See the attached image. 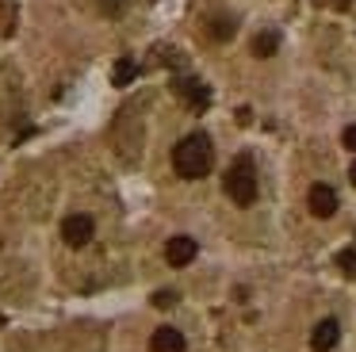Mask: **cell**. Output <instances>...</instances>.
<instances>
[{"label":"cell","instance_id":"7c38bea8","mask_svg":"<svg viewBox=\"0 0 356 352\" xmlns=\"http://www.w3.org/2000/svg\"><path fill=\"white\" fill-rule=\"evenodd\" d=\"M337 268L348 275V280H356V249H341L337 253Z\"/></svg>","mask_w":356,"mask_h":352},{"label":"cell","instance_id":"6da1fadb","mask_svg":"<svg viewBox=\"0 0 356 352\" xmlns=\"http://www.w3.org/2000/svg\"><path fill=\"white\" fill-rule=\"evenodd\" d=\"M172 168H177V176H184V180L207 176L211 173V138L207 134L180 138L177 150H172Z\"/></svg>","mask_w":356,"mask_h":352},{"label":"cell","instance_id":"4fadbf2b","mask_svg":"<svg viewBox=\"0 0 356 352\" xmlns=\"http://www.w3.org/2000/svg\"><path fill=\"white\" fill-rule=\"evenodd\" d=\"M172 303H177V291H157V295H154V306H161V310H165V306H172Z\"/></svg>","mask_w":356,"mask_h":352},{"label":"cell","instance_id":"8992f818","mask_svg":"<svg viewBox=\"0 0 356 352\" xmlns=\"http://www.w3.org/2000/svg\"><path fill=\"white\" fill-rule=\"evenodd\" d=\"M172 88H177V96L188 99V107H195V111H203V107L211 104V88H207L203 81H192V77H184V81H177Z\"/></svg>","mask_w":356,"mask_h":352},{"label":"cell","instance_id":"ba28073f","mask_svg":"<svg viewBox=\"0 0 356 352\" xmlns=\"http://www.w3.org/2000/svg\"><path fill=\"white\" fill-rule=\"evenodd\" d=\"M149 352H184V333L172 329V326L154 329V337H149Z\"/></svg>","mask_w":356,"mask_h":352},{"label":"cell","instance_id":"30bf717a","mask_svg":"<svg viewBox=\"0 0 356 352\" xmlns=\"http://www.w3.org/2000/svg\"><path fill=\"white\" fill-rule=\"evenodd\" d=\"M276 50H280V35H276V31H261V35L253 38V54H257V58H272Z\"/></svg>","mask_w":356,"mask_h":352},{"label":"cell","instance_id":"2e32d148","mask_svg":"<svg viewBox=\"0 0 356 352\" xmlns=\"http://www.w3.org/2000/svg\"><path fill=\"white\" fill-rule=\"evenodd\" d=\"M348 180H353V188H356V161H353V168H348Z\"/></svg>","mask_w":356,"mask_h":352},{"label":"cell","instance_id":"3957f363","mask_svg":"<svg viewBox=\"0 0 356 352\" xmlns=\"http://www.w3.org/2000/svg\"><path fill=\"white\" fill-rule=\"evenodd\" d=\"M92 234H96V226H92L88 214H70V218L62 222V237H65V245H73V249L88 245V241H92Z\"/></svg>","mask_w":356,"mask_h":352},{"label":"cell","instance_id":"277c9868","mask_svg":"<svg viewBox=\"0 0 356 352\" xmlns=\"http://www.w3.org/2000/svg\"><path fill=\"white\" fill-rule=\"evenodd\" d=\"M307 207L314 218H333V211H337V191L330 188V184H314V188L307 191Z\"/></svg>","mask_w":356,"mask_h":352},{"label":"cell","instance_id":"52a82bcc","mask_svg":"<svg viewBox=\"0 0 356 352\" xmlns=\"http://www.w3.org/2000/svg\"><path fill=\"white\" fill-rule=\"evenodd\" d=\"M337 341H341V326H337L333 318L318 321V326H314V333H310V349H314V352H330Z\"/></svg>","mask_w":356,"mask_h":352},{"label":"cell","instance_id":"5b68a950","mask_svg":"<svg viewBox=\"0 0 356 352\" xmlns=\"http://www.w3.org/2000/svg\"><path fill=\"white\" fill-rule=\"evenodd\" d=\"M195 253H200V245H195V237H188V234L172 237V241L165 245V260H169L172 268H184V264H192V260H195Z\"/></svg>","mask_w":356,"mask_h":352},{"label":"cell","instance_id":"5bb4252c","mask_svg":"<svg viewBox=\"0 0 356 352\" xmlns=\"http://www.w3.org/2000/svg\"><path fill=\"white\" fill-rule=\"evenodd\" d=\"M341 142H345V150H353V153H356V122H353V127H345Z\"/></svg>","mask_w":356,"mask_h":352},{"label":"cell","instance_id":"e0dca14e","mask_svg":"<svg viewBox=\"0 0 356 352\" xmlns=\"http://www.w3.org/2000/svg\"><path fill=\"white\" fill-rule=\"evenodd\" d=\"M348 4H353V0H333V8H348Z\"/></svg>","mask_w":356,"mask_h":352},{"label":"cell","instance_id":"7a4b0ae2","mask_svg":"<svg viewBox=\"0 0 356 352\" xmlns=\"http://www.w3.org/2000/svg\"><path fill=\"white\" fill-rule=\"evenodd\" d=\"M226 195L234 199V207H253L257 199V168H253V157H234V165L226 168V180H222Z\"/></svg>","mask_w":356,"mask_h":352},{"label":"cell","instance_id":"9a60e30c","mask_svg":"<svg viewBox=\"0 0 356 352\" xmlns=\"http://www.w3.org/2000/svg\"><path fill=\"white\" fill-rule=\"evenodd\" d=\"M100 8H104V15H119L123 12V0H100Z\"/></svg>","mask_w":356,"mask_h":352},{"label":"cell","instance_id":"8fae6325","mask_svg":"<svg viewBox=\"0 0 356 352\" xmlns=\"http://www.w3.org/2000/svg\"><path fill=\"white\" fill-rule=\"evenodd\" d=\"M234 31H238V23L226 19V15H215V19L207 23V35L215 38V42H226V38H234Z\"/></svg>","mask_w":356,"mask_h":352},{"label":"cell","instance_id":"9c48e42d","mask_svg":"<svg viewBox=\"0 0 356 352\" xmlns=\"http://www.w3.org/2000/svg\"><path fill=\"white\" fill-rule=\"evenodd\" d=\"M134 77H138V61H134V58H119L115 69H111V84L123 88V84H131Z\"/></svg>","mask_w":356,"mask_h":352}]
</instances>
